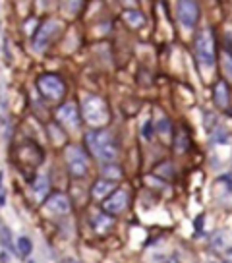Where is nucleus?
Wrapping results in <instances>:
<instances>
[{
  "label": "nucleus",
  "instance_id": "f257e3e1",
  "mask_svg": "<svg viewBox=\"0 0 232 263\" xmlns=\"http://www.w3.org/2000/svg\"><path fill=\"white\" fill-rule=\"evenodd\" d=\"M85 141L91 153L104 164L114 163L118 159V147L108 132H89L85 135Z\"/></svg>",
  "mask_w": 232,
  "mask_h": 263
},
{
  "label": "nucleus",
  "instance_id": "f03ea898",
  "mask_svg": "<svg viewBox=\"0 0 232 263\" xmlns=\"http://www.w3.org/2000/svg\"><path fill=\"white\" fill-rule=\"evenodd\" d=\"M81 108H83V118H85L87 124L93 126V128L106 126L108 120H110L108 105H106L104 99L99 97V95H85V97H83V103H81Z\"/></svg>",
  "mask_w": 232,
  "mask_h": 263
},
{
  "label": "nucleus",
  "instance_id": "7ed1b4c3",
  "mask_svg": "<svg viewBox=\"0 0 232 263\" xmlns=\"http://www.w3.org/2000/svg\"><path fill=\"white\" fill-rule=\"evenodd\" d=\"M37 89L47 101H60L66 95V83L56 74H43L37 79Z\"/></svg>",
  "mask_w": 232,
  "mask_h": 263
},
{
  "label": "nucleus",
  "instance_id": "20e7f679",
  "mask_svg": "<svg viewBox=\"0 0 232 263\" xmlns=\"http://www.w3.org/2000/svg\"><path fill=\"white\" fill-rule=\"evenodd\" d=\"M196 53L198 58L205 66L215 64V39H213V29H201L196 35Z\"/></svg>",
  "mask_w": 232,
  "mask_h": 263
},
{
  "label": "nucleus",
  "instance_id": "39448f33",
  "mask_svg": "<svg viewBox=\"0 0 232 263\" xmlns=\"http://www.w3.org/2000/svg\"><path fill=\"white\" fill-rule=\"evenodd\" d=\"M64 155H66V163H68L70 172H72V176L83 178V176L87 174V170H89L87 155L83 153V149L77 147V145H68Z\"/></svg>",
  "mask_w": 232,
  "mask_h": 263
},
{
  "label": "nucleus",
  "instance_id": "423d86ee",
  "mask_svg": "<svg viewBox=\"0 0 232 263\" xmlns=\"http://www.w3.org/2000/svg\"><path fill=\"white\" fill-rule=\"evenodd\" d=\"M56 120L60 124H64L66 128L77 130L79 124H81V114H79V110H77V106L74 103H66L56 110Z\"/></svg>",
  "mask_w": 232,
  "mask_h": 263
},
{
  "label": "nucleus",
  "instance_id": "0eeeda50",
  "mask_svg": "<svg viewBox=\"0 0 232 263\" xmlns=\"http://www.w3.org/2000/svg\"><path fill=\"white\" fill-rule=\"evenodd\" d=\"M58 31H60V24H58V22H52V20L45 22V24L39 27L37 35H35V41H33L35 51H43V49H47V45L52 41V37H54Z\"/></svg>",
  "mask_w": 232,
  "mask_h": 263
},
{
  "label": "nucleus",
  "instance_id": "6e6552de",
  "mask_svg": "<svg viewBox=\"0 0 232 263\" xmlns=\"http://www.w3.org/2000/svg\"><path fill=\"white\" fill-rule=\"evenodd\" d=\"M199 18V6L196 2H190V0H182L178 4V20L184 27H194L198 24Z\"/></svg>",
  "mask_w": 232,
  "mask_h": 263
},
{
  "label": "nucleus",
  "instance_id": "1a4fd4ad",
  "mask_svg": "<svg viewBox=\"0 0 232 263\" xmlns=\"http://www.w3.org/2000/svg\"><path fill=\"white\" fill-rule=\"evenodd\" d=\"M128 205V194L124 190H116L110 197L103 201V211L106 215H120Z\"/></svg>",
  "mask_w": 232,
  "mask_h": 263
},
{
  "label": "nucleus",
  "instance_id": "9d476101",
  "mask_svg": "<svg viewBox=\"0 0 232 263\" xmlns=\"http://www.w3.org/2000/svg\"><path fill=\"white\" fill-rule=\"evenodd\" d=\"M47 209L51 211V213H54V215H66L70 213V199H68L64 194H60V192H56V194H52V196L47 199Z\"/></svg>",
  "mask_w": 232,
  "mask_h": 263
},
{
  "label": "nucleus",
  "instance_id": "9b49d317",
  "mask_svg": "<svg viewBox=\"0 0 232 263\" xmlns=\"http://www.w3.org/2000/svg\"><path fill=\"white\" fill-rule=\"evenodd\" d=\"M229 85L225 83V81H219L217 85H215V103H217V106H221V108H227L229 106Z\"/></svg>",
  "mask_w": 232,
  "mask_h": 263
},
{
  "label": "nucleus",
  "instance_id": "f8f14e48",
  "mask_svg": "<svg viewBox=\"0 0 232 263\" xmlns=\"http://www.w3.org/2000/svg\"><path fill=\"white\" fill-rule=\"evenodd\" d=\"M103 180H108V182H114V180H120L122 176H124V172H122V168L118 166V164L114 163H108L103 166Z\"/></svg>",
  "mask_w": 232,
  "mask_h": 263
},
{
  "label": "nucleus",
  "instance_id": "ddd939ff",
  "mask_svg": "<svg viewBox=\"0 0 232 263\" xmlns=\"http://www.w3.org/2000/svg\"><path fill=\"white\" fill-rule=\"evenodd\" d=\"M114 190V182H108V180H97L95 182V186H93V196L97 197V199H103V197H106L110 192Z\"/></svg>",
  "mask_w": 232,
  "mask_h": 263
},
{
  "label": "nucleus",
  "instance_id": "4468645a",
  "mask_svg": "<svg viewBox=\"0 0 232 263\" xmlns=\"http://www.w3.org/2000/svg\"><path fill=\"white\" fill-rule=\"evenodd\" d=\"M124 20H126L128 26H132V27H141V26L145 24V18H143V14H141L139 10H126V12H124Z\"/></svg>",
  "mask_w": 232,
  "mask_h": 263
},
{
  "label": "nucleus",
  "instance_id": "2eb2a0df",
  "mask_svg": "<svg viewBox=\"0 0 232 263\" xmlns=\"http://www.w3.org/2000/svg\"><path fill=\"white\" fill-rule=\"evenodd\" d=\"M33 190L35 194H37V197L43 199V197L49 194V180L45 176H37V180L33 182Z\"/></svg>",
  "mask_w": 232,
  "mask_h": 263
},
{
  "label": "nucleus",
  "instance_id": "dca6fc26",
  "mask_svg": "<svg viewBox=\"0 0 232 263\" xmlns=\"http://www.w3.org/2000/svg\"><path fill=\"white\" fill-rule=\"evenodd\" d=\"M188 147H190L188 133H186V132H178V133H176V139H174V149H176L178 153H184V151H188Z\"/></svg>",
  "mask_w": 232,
  "mask_h": 263
},
{
  "label": "nucleus",
  "instance_id": "f3484780",
  "mask_svg": "<svg viewBox=\"0 0 232 263\" xmlns=\"http://www.w3.org/2000/svg\"><path fill=\"white\" fill-rule=\"evenodd\" d=\"M227 238H229V234H227L225 230H219V232L213 234L211 246H213L215 250H225V248H227Z\"/></svg>",
  "mask_w": 232,
  "mask_h": 263
},
{
  "label": "nucleus",
  "instance_id": "a211bd4d",
  "mask_svg": "<svg viewBox=\"0 0 232 263\" xmlns=\"http://www.w3.org/2000/svg\"><path fill=\"white\" fill-rule=\"evenodd\" d=\"M31 250H33V244H31V240H29L27 236L18 238V252H20V256H22V258L29 256V254H31Z\"/></svg>",
  "mask_w": 232,
  "mask_h": 263
},
{
  "label": "nucleus",
  "instance_id": "6ab92c4d",
  "mask_svg": "<svg viewBox=\"0 0 232 263\" xmlns=\"http://www.w3.org/2000/svg\"><path fill=\"white\" fill-rule=\"evenodd\" d=\"M0 240H2V244L4 246H8V248H12V232H10V229H6L4 225H0Z\"/></svg>",
  "mask_w": 232,
  "mask_h": 263
},
{
  "label": "nucleus",
  "instance_id": "aec40b11",
  "mask_svg": "<svg viewBox=\"0 0 232 263\" xmlns=\"http://www.w3.org/2000/svg\"><path fill=\"white\" fill-rule=\"evenodd\" d=\"M143 137H145V139H151V137H153V124H151V120H147V122L143 124Z\"/></svg>",
  "mask_w": 232,
  "mask_h": 263
},
{
  "label": "nucleus",
  "instance_id": "412c9836",
  "mask_svg": "<svg viewBox=\"0 0 232 263\" xmlns=\"http://www.w3.org/2000/svg\"><path fill=\"white\" fill-rule=\"evenodd\" d=\"M170 128H172L170 120H168V118H161V122H159V132H161V133H168Z\"/></svg>",
  "mask_w": 232,
  "mask_h": 263
},
{
  "label": "nucleus",
  "instance_id": "4be33fe9",
  "mask_svg": "<svg viewBox=\"0 0 232 263\" xmlns=\"http://www.w3.org/2000/svg\"><path fill=\"white\" fill-rule=\"evenodd\" d=\"M194 227H196V230H201V229H203V215H199L198 219L194 221Z\"/></svg>",
  "mask_w": 232,
  "mask_h": 263
},
{
  "label": "nucleus",
  "instance_id": "5701e85b",
  "mask_svg": "<svg viewBox=\"0 0 232 263\" xmlns=\"http://www.w3.org/2000/svg\"><path fill=\"white\" fill-rule=\"evenodd\" d=\"M217 139L225 143V141H229V133H225V130H219V135H217Z\"/></svg>",
  "mask_w": 232,
  "mask_h": 263
},
{
  "label": "nucleus",
  "instance_id": "b1692460",
  "mask_svg": "<svg viewBox=\"0 0 232 263\" xmlns=\"http://www.w3.org/2000/svg\"><path fill=\"white\" fill-rule=\"evenodd\" d=\"M223 182H227V186L231 188V174H227V176H223Z\"/></svg>",
  "mask_w": 232,
  "mask_h": 263
},
{
  "label": "nucleus",
  "instance_id": "393cba45",
  "mask_svg": "<svg viewBox=\"0 0 232 263\" xmlns=\"http://www.w3.org/2000/svg\"><path fill=\"white\" fill-rule=\"evenodd\" d=\"M166 263H180V262H178V260L172 256V258H168V260H166Z\"/></svg>",
  "mask_w": 232,
  "mask_h": 263
},
{
  "label": "nucleus",
  "instance_id": "a878e982",
  "mask_svg": "<svg viewBox=\"0 0 232 263\" xmlns=\"http://www.w3.org/2000/svg\"><path fill=\"white\" fill-rule=\"evenodd\" d=\"M227 263H229V262H227Z\"/></svg>",
  "mask_w": 232,
  "mask_h": 263
}]
</instances>
